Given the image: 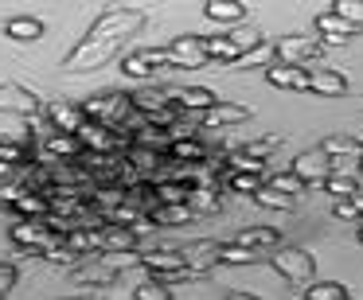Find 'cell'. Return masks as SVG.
Listing matches in <instances>:
<instances>
[{"label": "cell", "mask_w": 363, "mask_h": 300, "mask_svg": "<svg viewBox=\"0 0 363 300\" xmlns=\"http://www.w3.org/2000/svg\"><path fill=\"white\" fill-rule=\"evenodd\" d=\"M82 110H86L90 121H102V125H110L113 133H125V125L137 113V105H133V98H125V94H102V98H90Z\"/></svg>", "instance_id": "1"}, {"label": "cell", "mask_w": 363, "mask_h": 300, "mask_svg": "<svg viewBox=\"0 0 363 300\" xmlns=\"http://www.w3.org/2000/svg\"><path fill=\"white\" fill-rule=\"evenodd\" d=\"M269 265H274L285 281H293V284H313V277H316L313 253L301 250V246H277V250L269 253Z\"/></svg>", "instance_id": "2"}, {"label": "cell", "mask_w": 363, "mask_h": 300, "mask_svg": "<svg viewBox=\"0 0 363 300\" xmlns=\"http://www.w3.org/2000/svg\"><path fill=\"white\" fill-rule=\"evenodd\" d=\"M125 40H98V35H86V40L79 43V47L71 51V59H67V71H74V74H86V71H98V67L106 63V59L113 55V51L121 47Z\"/></svg>", "instance_id": "3"}, {"label": "cell", "mask_w": 363, "mask_h": 300, "mask_svg": "<svg viewBox=\"0 0 363 300\" xmlns=\"http://www.w3.org/2000/svg\"><path fill=\"white\" fill-rule=\"evenodd\" d=\"M55 238H63V234H55V230L48 226V219H20V222H12V242H16L20 250H28V253L48 250Z\"/></svg>", "instance_id": "4"}, {"label": "cell", "mask_w": 363, "mask_h": 300, "mask_svg": "<svg viewBox=\"0 0 363 300\" xmlns=\"http://www.w3.org/2000/svg\"><path fill=\"white\" fill-rule=\"evenodd\" d=\"M137 28H141V16H137V12H129V8H110L94 28H90V35H98V40H129Z\"/></svg>", "instance_id": "5"}, {"label": "cell", "mask_w": 363, "mask_h": 300, "mask_svg": "<svg viewBox=\"0 0 363 300\" xmlns=\"http://www.w3.org/2000/svg\"><path fill=\"white\" fill-rule=\"evenodd\" d=\"M293 172L305 180V188H324V180L332 175V156L324 149H308L293 160Z\"/></svg>", "instance_id": "6"}, {"label": "cell", "mask_w": 363, "mask_h": 300, "mask_svg": "<svg viewBox=\"0 0 363 300\" xmlns=\"http://www.w3.org/2000/svg\"><path fill=\"white\" fill-rule=\"evenodd\" d=\"M172 67H184V71H199L203 63H211V55H207V40H199V35H180V40H172Z\"/></svg>", "instance_id": "7"}, {"label": "cell", "mask_w": 363, "mask_h": 300, "mask_svg": "<svg viewBox=\"0 0 363 300\" xmlns=\"http://www.w3.org/2000/svg\"><path fill=\"white\" fill-rule=\"evenodd\" d=\"M277 51V63H305V59H316L320 55V40H313V35H281V40L274 43Z\"/></svg>", "instance_id": "8"}, {"label": "cell", "mask_w": 363, "mask_h": 300, "mask_svg": "<svg viewBox=\"0 0 363 300\" xmlns=\"http://www.w3.org/2000/svg\"><path fill=\"white\" fill-rule=\"evenodd\" d=\"M266 79H269V86H277V90H313V74L297 63H277L274 59V63L266 67Z\"/></svg>", "instance_id": "9"}, {"label": "cell", "mask_w": 363, "mask_h": 300, "mask_svg": "<svg viewBox=\"0 0 363 300\" xmlns=\"http://www.w3.org/2000/svg\"><path fill=\"white\" fill-rule=\"evenodd\" d=\"M0 144H24V149H32V121L24 113L4 110L0 113Z\"/></svg>", "instance_id": "10"}, {"label": "cell", "mask_w": 363, "mask_h": 300, "mask_svg": "<svg viewBox=\"0 0 363 300\" xmlns=\"http://www.w3.org/2000/svg\"><path fill=\"white\" fill-rule=\"evenodd\" d=\"M48 121L59 129V133H71V137H79V129L86 125V110H82V105L55 102V105H48Z\"/></svg>", "instance_id": "11"}, {"label": "cell", "mask_w": 363, "mask_h": 300, "mask_svg": "<svg viewBox=\"0 0 363 300\" xmlns=\"http://www.w3.org/2000/svg\"><path fill=\"white\" fill-rule=\"evenodd\" d=\"M199 121H203L207 129H219V125H238V121H250V110L238 102H219L211 105L207 113H199Z\"/></svg>", "instance_id": "12"}, {"label": "cell", "mask_w": 363, "mask_h": 300, "mask_svg": "<svg viewBox=\"0 0 363 300\" xmlns=\"http://www.w3.org/2000/svg\"><path fill=\"white\" fill-rule=\"evenodd\" d=\"M184 265H188V253L180 250H145V261H141L145 273H172V269H184Z\"/></svg>", "instance_id": "13"}, {"label": "cell", "mask_w": 363, "mask_h": 300, "mask_svg": "<svg viewBox=\"0 0 363 300\" xmlns=\"http://www.w3.org/2000/svg\"><path fill=\"white\" fill-rule=\"evenodd\" d=\"M316 32H320L324 43H347L355 32H359V28H355L352 20H344V16H336V12H328V16L316 20Z\"/></svg>", "instance_id": "14"}, {"label": "cell", "mask_w": 363, "mask_h": 300, "mask_svg": "<svg viewBox=\"0 0 363 300\" xmlns=\"http://www.w3.org/2000/svg\"><path fill=\"white\" fill-rule=\"evenodd\" d=\"M4 110L24 113V117H35V113H40V98H35L32 90L16 86V82H4Z\"/></svg>", "instance_id": "15"}, {"label": "cell", "mask_w": 363, "mask_h": 300, "mask_svg": "<svg viewBox=\"0 0 363 300\" xmlns=\"http://www.w3.org/2000/svg\"><path fill=\"white\" fill-rule=\"evenodd\" d=\"M180 110H196V113H207L211 105H219V98L211 94V90H203V86H180L176 90V98H172Z\"/></svg>", "instance_id": "16"}, {"label": "cell", "mask_w": 363, "mask_h": 300, "mask_svg": "<svg viewBox=\"0 0 363 300\" xmlns=\"http://www.w3.org/2000/svg\"><path fill=\"white\" fill-rule=\"evenodd\" d=\"M79 152H82V141H79V137H71V133H55L48 144H43L40 160H43V156H48V160H79Z\"/></svg>", "instance_id": "17"}, {"label": "cell", "mask_w": 363, "mask_h": 300, "mask_svg": "<svg viewBox=\"0 0 363 300\" xmlns=\"http://www.w3.org/2000/svg\"><path fill=\"white\" fill-rule=\"evenodd\" d=\"M207 20L211 24H238L246 16V4L242 0H207Z\"/></svg>", "instance_id": "18"}, {"label": "cell", "mask_w": 363, "mask_h": 300, "mask_svg": "<svg viewBox=\"0 0 363 300\" xmlns=\"http://www.w3.org/2000/svg\"><path fill=\"white\" fill-rule=\"evenodd\" d=\"M145 261L141 250H102V273H125V269H137Z\"/></svg>", "instance_id": "19"}, {"label": "cell", "mask_w": 363, "mask_h": 300, "mask_svg": "<svg viewBox=\"0 0 363 300\" xmlns=\"http://www.w3.org/2000/svg\"><path fill=\"white\" fill-rule=\"evenodd\" d=\"M43 32H48V28H43V20H35V16H12L9 24H4V35H9V40H20V43L40 40Z\"/></svg>", "instance_id": "20"}, {"label": "cell", "mask_w": 363, "mask_h": 300, "mask_svg": "<svg viewBox=\"0 0 363 300\" xmlns=\"http://www.w3.org/2000/svg\"><path fill=\"white\" fill-rule=\"evenodd\" d=\"M157 226H184V222H191L196 219V211H191L188 203H160L157 211L149 214Z\"/></svg>", "instance_id": "21"}, {"label": "cell", "mask_w": 363, "mask_h": 300, "mask_svg": "<svg viewBox=\"0 0 363 300\" xmlns=\"http://www.w3.org/2000/svg\"><path fill=\"white\" fill-rule=\"evenodd\" d=\"M168 156L180 160V164H196V160L207 156V149H203V141H196V137H176V141L168 144Z\"/></svg>", "instance_id": "22"}, {"label": "cell", "mask_w": 363, "mask_h": 300, "mask_svg": "<svg viewBox=\"0 0 363 300\" xmlns=\"http://www.w3.org/2000/svg\"><path fill=\"white\" fill-rule=\"evenodd\" d=\"M188 207L199 214V219H211V214H219V191L215 188H191V195H188Z\"/></svg>", "instance_id": "23"}, {"label": "cell", "mask_w": 363, "mask_h": 300, "mask_svg": "<svg viewBox=\"0 0 363 300\" xmlns=\"http://www.w3.org/2000/svg\"><path fill=\"white\" fill-rule=\"evenodd\" d=\"M254 261H262V250H254V246H219V265H254Z\"/></svg>", "instance_id": "24"}, {"label": "cell", "mask_w": 363, "mask_h": 300, "mask_svg": "<svg viewBox=\"0 0 363 300\" xmlns=\"http://www.w3.org/2000/svg\"><path fill=\"white\" fill-rule=\"evenodd\" d=\"M152 195L157 203H188L191 183H176V180H152Z\"/></svg>", "instance_id": "25"}, {"label": "cell", "mask_w": 363, "mask_h": 300, "mask_svg": "<svg viewBox=\"0 0 363 300\" xmlns=\"http://www.w3.org/2000/svg\"><path fill=\"white\" fill-rule=\"evenodd\" d=\"M102 250H137V234L133 226H110L102 230Z\"/></svg>", "instance_id": "26"}, {"label": "cell", "mask_w": 363, "mask_h": 300, "mask_svg": "<svg viewBox=\"0 0 363 300\" xmlns=\"http://www.w3.org/2000/svg\"><path fill=\"white\" fill-rule=\"evenodd\" d=\"M219 246L223 242H211V238H207V242H196V250L188 253V265L199 269V273H207L211 265H219Z\"/></svg>", "instance_id": "27"}, {"label": "cell", "mask_w": 363, "mask_h": 300, "mask_svg": "<svg viewBox=\"0 0 363 300\" xmlns=\"http://www.w3.org/2000/svg\"><path fill=\"white\" fill-rule=\"evenodd\" d=\"M235 242H238V246H254V250H269V246L281 242V234H277L274 226H250V230H242Z\"/></svg>", "instance_id": "28"}, {"label": "cell", "mask_w": 363, "mask_h": 300, "mask_svg": "<svg viewBox=\"0 0 363 300\" xmlns=\"http://www.w3.org/2000/svg\"><path fill=\"white\" fill-rule=\"evenodd\" d=\"M313 94H328V98H340L347 94V79L336 71H316L313 74Z\"/></svg>", "instance_id": "29"}, {"label": "cell", "mask_w": 363, "mask_h": 300, "mask_svg": "<svg viewBox=\"0 0 363 300\" xmlns=\"http://www.w3.org/2000/svg\"><path fill=\"white\" fill-rule=\"evenodd\" d=\"M320 149L328 152V156H363V141H355V137H344V133L324 137Z\"/></svg>", "instance_id": "30"}, {"label": "cell", "mask_w": 363, "mask_h": 300, "mask_svg": "<svg viewBox=\"0 0 363 300\" xmlns=\"http://www.w3.org/2000/svg\"><path fill=\"white\" fill-rule=\"evenodd\" d=\"M305 300H347V289L340 281H313L305 284Z\"/></svg>", "instance_id": "31"}, {"label": "cell", "mask_w": 363, "mask_h": 300, "mask_svg": "<svg viewBox=\"0 0 363 300\" xmlns=\"http://www.w3.org/2000/svg\"><path fill=\"white\" fill-rule=\"evenodd\" d=\"M269 59H277L274 47H266V43H258L254 51H246V55H238L230 67H238V71H246V67H269Z\"/></svg>", "instance_id": "32"}, {"label": "cell", "mask_w": 363, "mask_h": 300, "mask_svg": "<svg viewBox=\"0 0 363 300\" xmlns=\"http://www.w3.org/2000/svg\"><path fill=\"white\" fill-rule=\"evenodd\" d=\"M230 191H235V195H258L262 188H266V183H262V175H250V172H230Z\"/></svg>", "instance_id": "33"}, {"label": "cell", "mask_w": 363, "mask_h": 300, "mask_svg": "<svg viewBox=\"0 0 363 300\" xmlns=\"http://www.w3.org/2000/svg\"><path fill=\"white\" fill-rule=\"evenodd\" d=\"M324 191H328L332 199H352L355 191H359V180H352V175H328V180H324Z\"/></svg>", "instance_id": "34"}, {"label": "cell", "mask_w": 363, "mask_h": 300, "mask_svg": "<svg viewBox=\"0 0 363 300\" xmlns=\"http://www.w3.org/2000/svg\"><path fill=\"white\" fill-rule=\"evenodd\" d=\"M141 207H133V203H121V207H113L110 214H106V222H110V226H137V222H141Z\"/></svg>", "instance_id": "35"}, {"label": "cell", "mask_w": 363, "mask_h": 300, "mask_svg": "<svg viewBox=\"0 0 363 300\" xmlns=\"http://www.w3.org/2000/svg\"><path fill=\"white\" fill-rule=\"evenodd\" d=\"M207 55H211V59H227V63H235V59H238V47L230 43V35H207Z\"/></svg>", "instance_id": "36"}, {"label": "cell", "mask_w": 363, "mask_h": 300, "mask_svg": "<svg viewBox=\"0 0 363 300\" xmlns=\"http://www.w3.org/2000/svg\"><path fill=\"white\" fill-rule=\"evenodd\" d=\"M262 168H266V160H262V156H250L246 149L230 152V172H250V175H262Z\"/></svg>", "instance_id": "37"}, {"label": "cell", "mask_w": 363, "mask_h": 300, "mask_svg": "<svg viewBox=\"0 0 363 300\" xmlns=\"http://www.w3.org/2000/svg\"><path fill=\"white\" fill-rule=\"evenodd\" d=\"M266 183H269V188H277V191H285V195H293V199L305 191V180H301L297 172H277V175H269Z\"/></svg>", "instance_id": "38"}, {"label": "cell", "mask_w": 363, "mask_h": 300, "mask_svg": "<svg viewBox=\"0 0 363 300\" xmlns=\"http://www.w3.org/2000/svg\"><path fill=\"white\" fill-rule=\"evenodd\" d=\"M332 214H336V219H344V222H352V219H363V191H355L352 199H336V207H332Z\"/></svg>", "instance_id": "39"}, {"label": "cell", "mask_w": 363, "mask_h": 300, "mask_svg": "<svg viewBox=\"0 0 363 300\" xmlns=\"http://www.w3.org/2000/svg\"><path fill=\"white\" fill-rule=\"evenodd\" d=\"M254 199H258L262 207H274V211H289V207H293V195H285V191L269 188V183H266V188H262Z\"/></svg>", "instance_id": "40"}, {"label": "cell", "mask_w": 363, "mask_h": 300, "mask_svg": "<svg viewBox=\"0 0 363 300\" xmlns=\"http://www.w3.org/2000/svg\"><path fill=\"white\" fill-rule=\"evenodd\" d=\"M227 35H230V43L238 47V55H246V51H254L262 43V35L254 32V28H230Z\"/></svg>", "instance_id": "41"}, {"label": "cell", "mask_w": 363, "mask_h": 300, "mask_svg": "<svg viewBox=\"0 0 363 300\" xmlns=\"http://www.w3.org/2000/svg\"><path fill=\"white\" fill-rule=\"evenodd\" d=\"M121 71H125L129 79H149V74H152V63L141 55V51H137V55H125V59H121Z\"/></svg>", "instance_id": "42"}, {"label": "cell", "mask_w": 363, "mask_h": 300, "mask_svg": "<svg viewBox=\"0 0 363 300\" xmlns=\"http://www.w3.org/2000/svg\"><path fill=\"white\" fill-rule=\"evenodd\" d=\"M363 172V156H332V175H352L359 180Z\"/></svg>", "instance_id": "43"}, {"label": "cell", "mask_w": 363, "mask_h": 300, "mask_svg": "<svg viewBox=\"0 0 363 300\" xmlns=\"http://www.w3.org/2000/svg\"><path fill=\"white\" fill-rule=\"evenodd\" d=\"M133 105L141 113H160L168 110V94H133Z\"/></svg>", "instance_id": "44"}, {"label": "cell", "mask_w": 363, "mask_h": 300, "mask_svg": "<svg viewBox=\"0 0 363 300\" xmlns=\"http://www.w3.org/2000/svg\"><path fill=\"white\" fill-rule=\"evenodd\" d=\"M336 16L352 20L355 28H363V0H336Z\"/></svg>", "instance_id": "45"}, {"label": "cell", "mask_w": 363, "mask_h": 300, "mask_svg": "<svg viewBox=\"0 0 363 300\" xmlns=\"http://www.w3.org/2000/svg\"><path fill=\"white\" fill-rule=\"evenodd\" d=\"M24 160H28L24 144H0V164H4V168H20Z\"/></svg>", "instance_id": "46"}, {"label": "cell", "mask_w": 363, "mask_h": 300, "mask_svg": "<svg viewBox=\"0 0 363 300\" xmlns=\"http://www.w3.org/2000/svg\"><path fill=\"white\" fill-rule=\"evenodd\" d=\"M137 300H172V296H168V284H160V281L149 277V281L137 289Z\"/></svg>", "instance_id": "47"}, {"label": "cell", "mask_w": 363, "mask_h": 300, "mask_svg": "<svg viewBox=\"0 0 363 300\" xmlns=\"http://www.w3.org/2000/svg\"><path fill=\"white\" fill-rule=\"evenodd\" d=\"M141 55L152 63V71H157V67H172V51L168 47H152V51H141Z\"/></svg>", "instance_id": "48"}, {"label": "cell", "mask_w": 363, "mask_h": 300, "mask_svg": "<svg viewBox=\"0 0 363 300\" xmlns=\"http://www.w3.org/2000/svg\"><path fill=\"white\" fill-rule=\"evenodd\" d=\"M12 284H16V269H12V265H4V269H0V292H9Z\"/></svg>", "instance_id": "49"}, {"label": "cell", "mask_w": 363, "mask_h": 300, "mask_svg": "<svg viewBox=\"0 0 363 300\" xmlns=\"http://www.w3.org/2000/svg\"><path fill=\"white\" fill-rule=\"evenodd\" d=\"M227 300H258V296H250V292H230Z\"/></svg>", "instance_id": "50"}, {"label": "cell", "mask_w": 363, "mask_h": 300, "mask_svg": "<svg viewBox=\"0 0 363 300\" xmlns=\"http://www.w3.org/2000/svg\"><path fill=\"white\" fill-rule=\"evenodd\" d=\"M359 242H363V226H359Z\"/></svg>", "instance_id": "51"}]
</instances>
